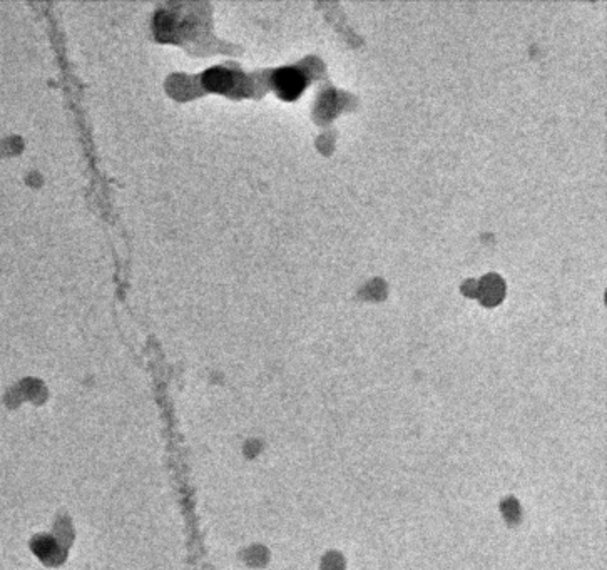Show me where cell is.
Here are the masks:
<instances>
[{
    "label": "cell",
    "instance_id": "cell-1",
    "mask_svg": "<svg viewBox=\"0 0 607 570\" xmlns=\"http://www.w3.org/2000/svg\"><path fill=\"white\" fill-rule=\"evenodd\" d=\"M275 84H276L278 93L281 94L283 99L293 100L303 93L307 81H305V77L300 71L281 69L275 76Z\"/></svg>",
    "mask_w": 607,
    "mask_h": 570
},
{
    "label": "cell",
    "instance_id": "cell-2",
    "mask_svg": "<svg viewBox=\"0 0 607 570\" xmlns=\"http://www.w3.org/2000/svg\"><path fill=\"white\" fill-rule=\"evenodd\" d=\"M204 84L209 90H218V93H225L232 85V76L226 71H209L204 76Z\"/></svg>",
    "mask_w": 607,
    "mask_h": 570
}]
</instances>
